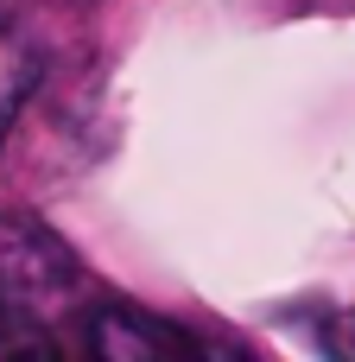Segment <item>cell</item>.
<instances>
[{
	"label": "cell",
	"instance_id": "277c9868",
	"mask_svg": "<svg viewBox=\"0 0 355 362\" xmlns=\"http://www.w3.org/2000/svg\"><path fill=\"white\" fill-rule=\"evenodd\" d=\"M343 344H349V350H355V312H349V325H343Z\"/></svg>",
	"mask_w": 355,
	"mask_h": 362
},
{
	"label": "cell",
	"instance_id": "6da1fadb",
	"mask_svg": "<svg viewBox=\"0 0 355 362\" xmlns=\"http://www.w3.org/2000/svg\"><path fill=\"white\" fill-rule=\"evenodd\" d=\"M70 293H76L70 255L25 223H0V305L13 318H51L70 305Z\"/></svg>",
	"mask_w": 355,
	"mask_h": 362
},
{
	"label": "cell",
	"instance_id": "7a4b0ae2",
	"mask_svg": "<svg viewBox=\"0 0 355 362\" xmlns=\"http://www.w3.org/2000/svg\"><path fill=\"white\" fill-rule=\"evenodd\" d=\"M89 350L108 362H152V356H191V337L133 305H102L89 318Z\"/></svg>",
	"mask_w": 355,
	"mask_h": 362
},
{
	"label": "cell",
	"instance_id": "3957f363",
	"mask_svg": "<svg viewBox=\"0 0 355 362\" xmlns=\"http://www.w3.org/2000/svg\"><path fill=\"white\" fill-rule=\"evenodd\" d=\"M32 83H38V51L13 25H0V140L13 127V115H19V102L32 95Z\"/></svg>",
	"mask_w": 355,
	"mask_h": 362
}]
</instances>
